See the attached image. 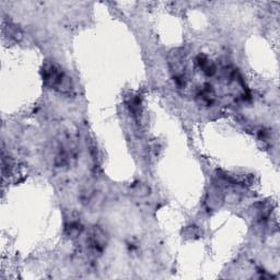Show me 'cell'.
Returning <instances> with one entry per match:
<instances>
[{
  "mask_svg": "<svg viewBox=\"0 0 280 280\" xmlns=\"http://www.w3.org/2000/svg\"><path fill=\"white\" fill-rule=\"evenodd\" d=\"M43 80L46 87L60 93H70L73 81L60 66L54 62H46L43 66Z\"/></svg>",
  "mask_w": 280,
  "mask_h": 280,
  "instance_id": "6da1fadb",
  "label": "cell"
},
{
  "mask_svg": "<svg viewBox=\"0 0 280 280\" xmlns=\"http://www.w3.org/2000/svg\"><path fill=\"white\" fill-rule=\"evenodd\" d=\"M169 66L171 70L175 85L180 89H183L187 84V77H186V60L185 55L180 49H174L169 55Z\"/></svg>",
  "mask_w": 280,
  "mask_h": 280,
  "instance_id": "7a4b0ae2",
  "label": "cell"
},
{
  "mask_svg": "<svg viewBox=\"0 0 280 280\" xmlns=\"http://www.w3.org/2000/svg\"><path fill=\"white\" fill-rule=\"evenodd\" d=\"M86 242L89 248L94 253H103L108 244V237L106 232L100 227L94 226L89 229L87 234Z\"/></svg>",
  "mask_w": 280,
  "mask_h": 280,
  "instance_id": "3957f363",
  "label": "cell"
},
{
  "mask_svg": "<svg viewBox=\"0 0 280 280\" xmlns=\"http://www.w3.org/2000/svg\"><path fill=\"white\" fill-rule=\"evenodd\" d=\"M197 98L200 104L205 106H211L216 101V92L211 85H205L201 88Z\"/></svg>",
  "mask_w": 280,
  "mask_h": 280,
  "instance_id": "277c9868",
  "label": "cell"
},
{
  "mask_svg": "<svg viewBox=\"0 0 280 280\" xmlns=\"http://www.w3.org/2000/svg\"><path fill=\"white\" fill-rule=\"evenodd\" d=\"M82 230H84V227H82V224L78 218L71 217L70 219H68L67 221H66L65 232L68 235V237H70V238L79 237L82 232Z\"/></svg>",
  "mask_w": 280,
  "mask_h": 280,
  "instance_id": "5b68a950",
  "label": "cell"
},
{
  "mask_svg": "<svg viewBox=\"0 0 280 280\" xmlns=\"http://www.w3.org/2000/svg\"><path fill=\"white\" fill-rule=\"evenodd\" d=\"M197 64H198L199 68L206 76L211 77L216 74V71H217L216 65L213 64L209 58L204 56V55H202V56L200 55V56L197 58Z\"/></svg>",
  "mask_w": 280,
  "mask_h": 280,
  "instance_id": "8992f818",
  "label": "cell"
},
{
  "mask_svg": "<svg viewBox=\"0 0 280 280\" xmlns=\"http://www.w3.org/2000/svg\"><path fill=\"white\" fill-rule=\"evenodd\" d=\"M133 191L136 196L138 197H145L149 194V187L146 184L138 183L133 187Z\"/></svg>",
  "mask_w": 280,
  "mask_h": 280,
  "instance_id": "52a82bcc",
  "label": "cell"
}]
</instances>
